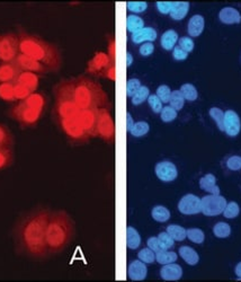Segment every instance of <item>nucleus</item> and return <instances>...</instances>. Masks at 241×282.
Wrapping results in <instances>:
<instances>
[{
    "label": "nucleus",
    "mask_w": 241,
    "mask_h": 282,
    "mask_svg": "<svg viewBox=\"0 0 241 282\" xmlns=\"http://www.w3.org/2000/svg\"><path fill=\"white\" fill-rule=\"evenodd\" d=\"M51 211V208L37 206L23 214L15 222L13 238L17 254L34 260H43L50 256L45 235Z\"/></svg>",
    "instance_id": "obj_1"
},
{
    "label": "nucleus",
    "mask_w": 241,
    "mask_h": 282,
    "mask_svg": "<svg viewBox=\"0 0 241 282\" xmlns=\"http://www.w3.org/2000/svg\"><path fill=\"white\" fill-rule=\"evenodd\" d=\"M19 41V53L35 59L44 64L50 72H58L62 66V56L56 44L50 43L42 37L27 33L22 27L17 32Z\"/></svg>",
    "instance_id": "obj_2"
},
{
    "label": "nucleus",
    "mask_w": 241,
    "mask_h": 282,
    "mask_svg": "<svg viewBox=\"0 0 241 282\" xmlns=\"http://www.w3.org/2000/svg\"><path fill=\"white\" fill-rule=\"evenodd\" d=\"M69 95L80 110L108 108L110 102L103 87L97 82L86 76L65 79Z\"/></svg>",
    "instance_id": "obj_3"
},
{
    "label": "nucleus",
    "mask_w": 241,
    "mask_h": 282,
    "mask_svg": "<svg viewBox=\"0 0 241 282\" xmlns=\"http://www.w3.org/2000/svg\"><path fill=\"white\" fill-rule=\"evenodd\" d=\"M75 236V222L65 210H52L46 227V245L50 255L65 251Z\"/></svg>",
    "instance_id": "obj_4"
},
{
    "label": "nucleus",
    "mask_w": 241,
    "mask_h": 282,
    "mask_svg": "<svg viewBox=\"0 0 241 282\" xmlns=\"http://www.w3.org/2000/svg\"><path fill=\"white\" fill-rule=\"evenodd\" d=\"M8 116L24 129L34 128L40 122L43 111L27 106L24 102H17L8 110Z\"/></svg>",
    "instance_id": "obj_5"
},
{
    "label": "nucleus",
    "mask_w": 241,
    "mask_h": 282,
    "mask_svg": "<svg viewBox=\"0 0 241 282\" xmlns=\"http://www.w3.org/2000/svg\"><path fill=\"white\" fill-rule=\"evenodd\" d=\"M54 122L60 128V130L65 133L68 139L73 143H85L90 139L81 128L78 116L60 118V120Z\"/></svg>",
    "instance_id": "obj_6"
},
{
    "label": "nucleus",
    "mask_w": 241,
    "mask_h": 282,
    "mask_svg": "<svg viewBox=\"0 0 241 282\" xmlns=\"http://www.w3.org/2000/svg\"><path fill=\"white\" fill-rule=\"evenodd\" d=\"M19 54L17 33L8 32L0 36V62H14Z\"/></svg>",
    "instance_id": "obj_7"
},
{
    "label": "nucleus",
    "mask_w": 241,
    "mask_h": 282,
    "mask_svg": "<svg viewBox=\"0 0 241 282\" xmlns=\"http://www.w3.org/2000/svg\"><path fill=\"white\" fill-rule=\"evenodd\" d=\"M225 197L220 194H210L201 199V212L204 216L215 217L223 214V210L227 206Z\"/></svg>",
    "instance_id": "obj_8"
},
{
    "label": "nucleus",
    "mask_w": 241,
    "mask_h": 282,
    "mask_svg": "<svg viewBox=\"0 0 241 282\" xmlns=\"http://www.w3.org/2000/svg\"><path fill=\"white\" fill-rule=\"evenodd\" d=\"M114 122H113L110 111H108V108H101L100 116H98L97 137H101L102 139L106 141H113L114 140Z\"/></svg>",
    "instance_id": "obj_9"
},
{
    "label": "nucleus",
    "mask_w": 241,
    "mask_h": 282,
    "mask_svg": "<svg viewBox=\"0 0 241 282\" xmlns=\"http://www.w3.org/2000/svg\"><path fill=\"white\" fill-rule=\"evenodd\" d=\"M14 62L21 71L34 72V73H37V75H40V76L50 73V70H49V69L44 66V64L36 61L35 59L25 56V54H23V53H19L17 58L15 59Z\"/></svg>",
    "instance_id": "obj_10"
},
{
    "label": "nucleus",
    "mask_w": 241,
    "mask_h": 282,
    "mask_svg": "<svg viewBox=\"0 0 241 282\" xmlns=\"http://www.w3.org/2000/svg\"><path fill=\"white\" fill-rule=\"evenodd\" d=\"M100 110H81L79 113V116H78V120H79L81 128L89 138L97 137V126L98 116H100Z\"/></svg>",
    "instance_id": "obj_11"
},
{
    "label": "nucleus",
    "mask_w": 241,
    "mask_h": 282,
    "mask_svg": "<svg viewBox=\"0 0 241 282\" xmlns=\"http://www.w3.org/2000/svg\"><path fill=\"white\" fill-rule=\"evenodd\" d=\"M111 64H114V62H112L108 54L104 52H97L94 58L88 62L87 72L90 73V75L102 76V73L104 72Z\"/></svg>",
    "instance_id": "obj_12"
},
{
    "label": "nucleus",
    "mask_w": 241,
    "mask_h": 282,
    "mask_svg": "<svg viewBox=\"0 0 241 282\" xmlns=\"http://www.w3.org/2000/svg\"><path fill=\"white\" fill-rule=\"evenodd\" d=\"M155 173L156 176L158 177L161 182L165 183L173 182L177 179V176H178V170H177L176 165L169 160H162L157 163L155 167Z\"/></svg>",
    "instance_id": "obj_13"
},
{
    "label": "nucleus",
    "mask_w": 241,
    "mask_h": 282,
    "mask_svg": "<svg viewBox=\"0 0 241 282\" xmlns=\"http://www.w3.org/2000/svg\"><path fill=\"white\" fill-rule=\"evenodd\" d=\"M178 211L186 216L198 215L201 212V199L194 194H186L178 202Z\"/></svg>",
    "instance_id": "obj_14"
},
{
    "label": "nucleus",
    "mask_w": 241,
    "mask_h": 282,
    "mask_svg": "<svg viewBox=\"0 0 241 282\" xmlns=\"http://www.w3.org/2000/svg\"><path fill=\"white\" fill-rule=\"evenodd\" d=\"M241 130V121L239 115L232 110L224 112V132L229 137H235Z\"/></svg>",
    "instance_id": "obj_15"
},
{
    "label": "nucleus",
    "mask_w": 241,
    "mask_h": 282,
    "mask_svg": "<svg viewBox=\"0 0 241 282\" xmlns=\"http://www.w3.org/2000/svg\"><path fill=\"white\" fill-rule=\"evenodd\" d=\"M21 73L15 62H0V84L16 83Z\"/></svg>",
    "instance_id": "obj_16"
},
{
    "label": "nucleus",
    "mask_w": 241,
    "mask_h": 282,
    "mask_svg": "<svg viewBox=\"0 0 241 282\" xmlns=\"http://www.w3.org/2000/svg\"><path fill=\"white\" fill-rule=\"evenodd\" d=\"M148 275V268L144 262L134 260L127 266V276L132 281H143Z\"/></svg>",
    "instance_id": "obj_17"
},
{
    "label": "nucleus",
    "mask_w": 241,
    "mask_h": 282,
    "mask_svg": "<svg viewBox=\"0 0 241 282\" xmlns=\"http://www.w3.org/2000/svg\"><path fill=\"white\" fill-rule=\"evenodd\" d=\"M40 79H41V76L37 75V73L28 72V71H21L16 83L21 84V85H23V86H25L32 93H34L37 91L38 85H40Z\"/></svg>",
    "instance_id": "obj_18"
},
{
    "label": "nucleus",
    "mask_w": 241,
    "mask_h": 282,
    "mask_svg": "<svg viewBox=\"0 0 241 282\" xmlns=\"http://www.w3.org/2000/svg\"><path fill=\"white\" fill-rule=\"evenodd\" d=\"M160 276L162 280L166 281H177L183 276V269L181 266L174 263L162 265L160 269Z\"/></svg>",
    "instance_id": "obj_19"
},
{
    "label": "nucleus",
    "mask_w": 241,
    "mask_h": 282,
    "mask_svg": "<svg viewBox=\"0 0 241 282\" xmlns=\"http://www.w3.org/2000/svg\"><path fill=\"white\" fill-rule=\"evenodd\" d=\"M157 31L152 27H143L139 32L132 34L131 39L134 44H143L147 42H155L157 39Z\"/></svg>",
    "instance_id": "obj_20"
},
{
    "label": "nucleus",
    "mask_w": 241,
    "mask_h": 282,
    "mask_svg": "<svg viewBox=\"0 0 241 282\" xmlns=\"http://www.w3.org/2000/svg\"><path fill=\"white\" fill-rule=\"evenodd\" d=\"M205 27V19L202 15H194L193 17L189 19L188 26H187V32L189 36L191 37H198L200 36L204 31Z\"/></svg>",
    "instance_id": "obj_21"
},
{
    "label": "nucleus",
    "mask_w": 241,
    "mask_h": 282,
    "mask_svg": "<svg viewBox=\"0 0 241 282\" xmlns=\"http://www.w3.org/2000/svg\"><path fill=\"white\" fill-rule=\"evenodd\" d=\"M220 21L223 24H239L241 22V15L235 8L224 7L219 14Z\"/></svg>",
    "instance_id": "obj_22"
},
{
    "label": "nucleus",
    "mask_w": 241,
    "mask_h": 282,
    "mask_svg": "<svg viewBox=\"0 0 241 282\" xmlns=\"http://www.w3.org/2000/svg\"><path fill=\"white\" fill-rule=\"evenodd\" d=\"M188 12H189V3L174 2L169 15L174 21H181V19H184L186 16H187Z\"/></svg>",
    "instance_id": "obj_23"
},
{
    "label": "nucleus",
    "mask_w": 241,
    "mask_h": 282,
    "mask_svg": "<svg viewBox=\"0 0 241 282\" xmlns=\"http://www.w3.org/2000/svg\"><path fill=\"white\" fill-rule=\"evenodd\" d=\"M27 106L35 108V110L44 111V107L46 106V96L42 93L34 92L29 95L25 101H23Z\"/></svg>",
    "instance_id": "obj_24"
},
{
    "label": "nucleus",
    "mask_w": 241,
    "mask_h": 282,
    "mask_svg": "<svg viewBox=\"0 0 241 282\" xmlns=\"http://www.w3.org/2000/svg\"><path fill=\"white\" fill-rule=\"evenodd\" d=\"M178 34L174 29H168L161 35L160 44L161 47L165 49L166 51H173L174 48L176 47L177 42H178Z\"/></svg>",
    "instance_id": "obj_25"
},
{
    "label": "nucleus",
    "mask_w": 241,
    "mask_h": 282,
    "mask_svg": "<svg viewBox=\"0 0 241 282\" xmlns=\"http://www.w3.org/2000/svg\"><path fill=\"white\" fill-rule=\"evenodd\" d=\"M200 187L210 194H220V187L216 185V179L213 174H206L200 180Z\"/></svg>",
    "instance_id": "obj_26"
},
{
    "label": "nucleus",
    "mask_w": 241,
    "mask_h": 282,
    "mask_svg": "<svg viewBox=\"0 0 241 282\" xmlns=\"http://www.w3.org/2000/svg\"><path fill=\"white\" fill-rule=\"evenodd\" d=\"M178 253L181 259H183L188 265H196L200 262V256L198 254V252L189 246L179 247Z\"/></svg>",
    "instance_id": "obj_27"
},
{
    "label": "nucleus",
    "mask_w": 241,
    "mask_h": 282,
    "mask_svg": "<svg viewBox=\"0 0 241 282\" xmlns=\"http://www.w3.org/2000/svg\"><path fill=\"white\" fill-rule=\"evenodd\" d=\"M141 245V236L134 227L129 226L126 228V246L130 250L139 249Z\"/></svg>",
    "instance_id": "obj_28"
},
{
    "label": "nucleus",
    "mask_w": 241,
    "mask_h": 282,
    "mask_svg": "<svg viewBox=\"0 0 241 282\" xmlns=\"http://www.w3.org/2000/svg\"><path fill=\"white\" fill-rule=\"evenodd\" d=\"M14 136L7 126L0 123V148H14Z\"/></svg>",
    "instance_id": "obj_29"
},
{
    "label": "nucleus",
    "mask_w": 241,
    "mask_h": 282,
    "mask_svg": "<svg viewBox=\"0 0 241 282\" xmlns=\"http://www.w3.org/2000/svg\"><path fill=\"white\" fill-rule=\"evenodd\" d=\"M144 27V22L140 16L137 15H129L126 17V29L127 32H130L131 34H134L136 32H139L140 29Z\"/></svg>",
    "instance_id": "obj_30"
},
{
    "label": "nucleus",
    "mask_w": 241,
    "mask_h": 282,
    "mask_svg": "<svg viewBox=\"0 0 241 282\" xmlns=\"http://www.w3.org/2000/svg\"><path fill=\"white\" fill-rule=\"evenodd\" d=\"M14 164L13 148H0V171L6 170Z\"/></svg>",
    "instance_id": "obj_31"
},
{
    "label": "nucleus",
    "mask_w": 241,
    "mask_h": 282,
    "mask_svg": "<svg viewBox=\"0 0 241 282\" xmlns=\"http://www.w3.org/2000/svg\"><path fill=\"white\" fill-rule=\"evenodd\" d=\"M177 259H178L177 253L169 250H161L156 253V262H158L161 265L174 263V262L177 261Z\"/></svg>",
    "instance_id": "obj_32"
},
{
    "label": "nucleus",
    "mask_w": 241,
    "mask_h": 282,
    "mask_svg": "<svg viewBox=\"0 0 241 282\" xmlns=\"http://www.w3.org/2000/svg\"><path fill=\"white\" fill-rule=\"evenodd\" d=\"M14 84L15 83L0 84V100L7 103L16 102V98L14 95Z\"/></svg>",
    "instance_id": "obj_33"
},
{
    "label": "nucleus",
    "mask_w": 241,
    "mask_h": 282,
    "mask_svg": "<svg viewBox=\"0 0 241 282\" xmlns=\"http://www.w3.org/2000/svg\"><path fill=\"white\" fill-rule=\"evenodd\" d=\"M151 217L157 222H166L170 219V211L164 206H156L152 208Z\"/></svg>",
    "instance_id": "obj_34"
},
{
    "label": "nucleus",
    "mask_w": 241,
    "mask_h": 282,
    "mask_svg": "<svg viewBox=\"0 0 241 282\" xmlns=\"http://www.w3.org/2000/svg\"><path fill=\"white\" fill-rule=\"evenodd\" d=\"M149 131H150L149 123L146 121H139L134 123L133 127H132V129L130 130V133L132 137L141 138V137H144Z\"/></svg>",
    "instance_id": "obj_35"
},
{
    "label": "nucleus",
    "mask_w": 241,
    "mask_h": 282,
    "mask_svg": "<svg viewBox=\"0 0 241 282\" xmlns=\"http://www.w3.org/2000/svg\"><path fill=\"white\" fill-rule=\"evenodd\" d=\"M166 231L173 237L175 241H183L186 238V229L179 225H169Z\"/></svg>",
    "instance_id": "obj_36"
},
{
    "label": "nucleus",
    "mask_w": 241,
    "mask_h": 282,
    "mask_svg": "<svg viewBox=\"0 0 241 282\" xmlns=\"http://www.w3.org/2000/svg\"><path fill=\"white\" fill-rule=\"evenodd\" d=\"M179 91L181 94H183L185 101L194 102L198 100L199 97L198 90H196V87L194 85H191V84H184V85L180 87Z\"/></svg>",
    "instance_id": "obj_37"
},
{
    "label": "nucleus",
    "mask_w": 241,
    "mask_h": 282,
    "mask_svg": "<svg viewBox=\"0 0 241 282\" xmlns=\"http://www.w3.org/2000/svg\"><path fill=\"white\" fill-rule=\"evenodd\" d=\"M149 96H150L149 88H148L147 86H141L139 90L136 91L134 95L131 97V102L135 106L141 105L142 103H144L148 100V97Z\"/></svg>",
    "instance_id": "obj_38"
},
{
    "label": "nucleus",
    "mask_w": 241,
    "mask_h": 282,
    "mask_svg": "<svg viewBox=\"0 0 241 282\" xmlns=\"http://www.w3.org/2000/svg\"><path fill=\"white\" fill-rule=\"evenodd\" d=\"M186 237L195 244H202L205 240L204 231L200 228H189L186 230Z\"/></svg>",
    "instance_id": "obj_39"
},
{
    "label": "nucleus",
    "mask_w": 241,
    "mask_h": 282,
    "mask_svg": "<svg viewBox=\"0 0 241 282\" xmlns=\"http://www.w3.org/2000/svg\"><path fill=\"white\" fill-rule=\"evenodd\" d=\"M184 104H185V98L183 96V94L180 93V91L171 92V96L169 101V105L171 107L175 108V110L178 112L184 107Z\"/></svg>",
    "instance_id": "obj_40"
},
{
    "label": "nucleus",
    "mask_w": 241,
    "mask_h": 282,
    "mask_svg": "<svg viewBox=\"0 0 241 282\" xmlns=\"http://www.w3.org/2000/svg\"><path fill=\"white\" fill-rule=\"evenodd\" d=\"M210 116L215 121L220 131H224V113L219 107H211L210 108Z\"/></svg>",
    "instance_id": "obj_41"
},
{
    "label": "nucleus",
    "mask_w": 241,
    "mask_h": 282,
    "mask_svg": "<svg viewBox=\"0 0 241 282\" xmlns=\"http://www.w3.org/2000/svg\"><path fill=\"white\" fill-rule=\"evenodd\" d=\"M213 234L218 238H227L231 234V227L227 222H218L213 227Z\"/></svg>",
    "instance_id": "obj_42"
},
{
    "label": "nucleus",
    "mask_w": 241,
    "mask_h": 282,
    "mask_svg": "<svg viewBox=\"0 0 241 282\" xmlns=\"http://www.w3.org/2000/svg\"><path fill=\"white\" fill-rule=\"evenodd\" d=\"M31 94H32V92L25 86H23V85H21V84H17V83L14 84V95H15V98H16V102L25 101L26 98L31 95Z\"/></svg>",
    "instance_id": "obj_43"
},
{
    "label": "nucleus",
    "mask_w": 241,
    "mask_h": 282,
    "mask_svg": "<svg viewBox=\"0 0 241 282\" xmlns=\"http://www.w3.org/2000/svg\"><path fill=\"white\" fill-rule=\"evenodd\" d=\"M177 114H178V112H177L175 108H173L170 105H167L162 107V110L160 112V118L162 122L170 123L174 120H176Z\"/></svg>",
    "instance_id": "obj_44"
},
{
    "label": "nucleus",
    "mask_w": 241,
    "mask_h": 282,
    "mask_svg": "<svg viewBox=\"0 0 241 282\" xmlns=\"http://www.w3.org/2000/svg\"><path fill=\"white\" fill-rule=\"evenodd\" d=\"M137 259L144 262L146 264H152L156 262V253L152 250H150L149 247H146V249H142L139 253H137Z\"/></svg>",
    "instance_id": "obj_45"
},
{
    "label": "nucleus",
    "mask_w": 241,
    "mask_h": 282,
    "mask_svg": "<svg viewBox=\"0 0 241 282\" xmlns=\"http://www.w3.org/2000/svg\"><path fill=\"white\" fill-rule=\"evenodd\" d=\"M157 237H158V240H159L162 250H170L174 247L175 240L173 239V237H171L167 231L160 232V234Z\"/></svg>",
    "instance_id": "obj_46"
},
{
    "label": "nucleus",
    "mask_w": 241,
    "mask_h": 282,
    "mask_svg": "<svg viewBox=\"0 0 241 282\" xmlns=\"http://www.w3.org/2000/svg\"><path fill=\"white\" fill-rule=\"evenodd\" d=\"M239 212H240V207L238 206L237 202H229L224 208L223 216L228 219H233L235 217H238Z\"/></svg>",
    "instance_id": "obj_47"
},
{
    "label": "nucleus",
    "mask_w": 241,
    "mask_h": 282,
    "mask_svg": "<svg viewBox=\"0 0 241 282\" xmlns=\"http://www.w3.org/2000/svg\"><path fill=\"white\" fill-rule=\"evenodd\" d=\"M148 104H149V106L150 108L152 110V112L156 113V114H160V112L162 110V103L160 100H159V97L156 95V94H150V96L148 97V100H147Z\"/></svg>",
    "instance_id": "obj_48"
},
{
    "label": "nucleus",
    "mask_w": 241,
    "mask_h": 282,
    "mask_svg": "<svg viewBox=\"0 0 241 282\" xmlns=\"http://www.w3.org/2000/svg\"><path fill=\"white\" fill-rule=\"evenodd\" d=\"M171 91L169 86L167 85H160L156 91V95L159 97V100L162 103H169L170 101V96H171Z\"/></svg>",
    "instance_id": "obj_49"
},
{
    "label": "nucleus",
    "mask_w": 241,
    "mask_h": 282,
    "mask_svg": "<svg viewBox=\"0 0 241 282\" xmlns=\"http://www.w3.org/2000/svg\"><path fill=\"white\" fill-rule=\"evenodd\" d=\"M126 7L130 12L134 15L144 13L148 8V4L146 2H130L126 4Z\"/></svg>",
    "instance_id": "obj_50"
},
{
    "label": "nucleus",
    "mask_w": 241,
    "mask_h": 282,
    "mask_svg": "<svg viewBox=\"0 0 241 282\" xmlns=\"http://www.w3.org/2000/svg\"><path fill=\"white\" fill-rule=\"evenodd\" d=\"M141 86V82L137 78L129 79L126 83V96L131 98Z\"/></svg>",
    "instance_id": "obj_51"
},
{
    "label": "nucleus",
    "mask_w": 241,
    "mask_h": 282,
    "mask_svg": "<svg viewBox=\"0 0 241 282\" xmlns=\"http://www.w3.org/2000/svg\"><path fill=\"white\" fill-rule=\"evenodd\" d=\"M178 47L180 49H183L185 52H191L194 50V41L188 36H184V37H180L178 39Z\"/></svg>",
    "instance_id": "obj_52"
},
{
    "label": "nucleus",
    "mask_w": 241,
    "mask_h": 282,
    "mask_svg": "<svg viewBox=\"0 0 241 282\" xmlns=\"http://www.w3.org/2000/svg\"><path fill=\"white\" fill-rule=\"evenodd\" d=\"M154 52H155V46H154V43H151V42L141 44V47L139 49V53L142 57H150Z\"/></svg>",
    "instance_id": "obj_53"
},
{
    "label": "nucleus",
    "mask_w": 241,
    "mask_h": 282,
    "mask_svg": "<svg viewBox=\"0 0 241 282\" xmlns=\"http://www.w3.org/2000/svg\"><path fill=\"white\" fill-rule=\"evenodd\" d=\"M173 3L174 2H157L156 6L160 14L167 15V14H170L171 7H173Z\"/></svg>",
    "instance_id": "obj_54"
},
{
    "label": "nucleus",
    "mask_w": 241,
    "mask_h": 282,
    "mask_svg": "<svg viewBox=\"0 0 241 282\" xmlns=\"http://www.w3.org/2000/svg\"><path fill=\"white\" fill-rule=\"evenodd\" d=\"M227 166L231 171L241 170V157L240 156L230 157L227 162Z\"/></svg>",
    "instance_id": "obj_55"
},
{
    "label": "nucleus",
    "mask_w": 241,
    "mask_h": 282,
    "mask_svg": "<svg viewBox=\"0 0 241 282\" xmlns=\"http://www.w3.org/2000/svg\"><path fill=\"white\" fill-rule=\"evenodd\" d=\"M173 57L177 61H184L187 59L188 53L185 52L183 49H180L178 46H177L174 48V50H173Z\"/></svg>",
    "instance_id": "obj_56"
},
{
    "label": "nucleus",
    "mask_w": 241,
    "mask_h": 282,
    "mask_svg": "<svg viewBox=\"0 0 241 282\" xmlns=\"http://www.w3.org/2000/svg\"><path fill=\"white\" fill-rule=\"evenodd\" d=\"M147 246L149 247L150 250L154 251L155 253H157V252H159V251L162 250L159 240H158V237H150V238H148Z\"/></svg>",
    "instance_id": "obj_57"
},
{
    "label": "nucleus",
    "mask_w": 241,
    "mask_h": 282,
    "mask_svg": "<svg viewBox=\"0 0 241 282\" xmlns=\"http://www.w3.org/2000/svg\"><path fill=\"white\" fill-rule=\"evenodd\" d=\"M102 77L111 79V80H115V64H111V66L102 73Z\"/></svg>",
    "instance_id": "obj_58"
},
{
    "label": "nucleus",
    "mask_w": 241,
    "mask_h": 282,
    "mask_svg": "<svg viewBox=\"0 0 241 282\" xmlns=\"http://www.w3.org/2000/svg\"><path fill=\"white\" fill-rule=\"evenodd\" d=\"M108 57L112 60V62H114L115 60V41L114 38H112L108 44Z\"/></svg>",
    "instance_id": "obj_59"
},
{
    "label": "nucleus",
    "mask_w": 241,
    "mask_h": 282,
    "mask_svg": "<svg viewBox=\"0 0 241 282\" xmlns=\"http://www.w3.org/2000/svg\"><path fill=\"white\" fill-rule=\"evenodd\" d=\"M134 123L135 122L133 120V117H132L131 113L127 112L126 113V130H127V132H130V130L132 129V127H133Z\"/></svg>",
    "instance_id": "obj_60"
},
{
    "label": "nucleus",
    "mask_w": 241,
    "mask_h": 282,
    "mask_svg": "<svg viewBox=\"0 0 241 282\" xmlns=\"http://www.w3.org/2000/svg\"><path fill=\"white\" fill-rule=\"evenodd\" d=\"M133 63V56L130 52H126V67H131Z\"/></svg>",
    "instance_id": "obj_61"
},
{
    "label": "nucleus",
    "mask_w": 241,
    "mask_h": 282,
    "mask_svg": "<svg viewBox=\"0 0 241 282\" xmlns=\"http://www.w3.org/2000/svg\"><path fill=\"white\" fill-rule=\"evenodd\" d=\"M234 271H235V274H237V276H238V280H241V262L237 264V266H235Z\"/></svg>",
    "instance_id": "obj_62"
}]
</instances>
